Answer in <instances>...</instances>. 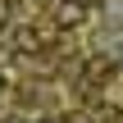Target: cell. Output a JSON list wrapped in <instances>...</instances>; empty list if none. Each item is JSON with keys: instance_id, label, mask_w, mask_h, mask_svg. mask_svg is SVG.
I'll return each mask as SVG.
<instances>
[{"instance_id": "6da1fadb", "label": "cell", "mask_w": 123, "mask_h": 123, "mask_svg": "<svg viewBox=\"0 0 123 123\" xmlns=\"http://www.w3.org/2000/svg\"><path fill=\"white\" fill-rule=\"evenodd\" d=\"M9 23V0H0V27Z\"/></svg>"}]
</instances>
